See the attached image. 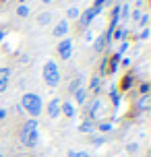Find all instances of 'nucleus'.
I'll return each instance as SVG.
<instances>
[{"instance_id": "nucleus-1", "label": "nucleus", "mask_w": 151, "mask_h": 157, "mask_svg": "<svg viewBox=\"0 0 151 157\" xmlns=\"http://www.w3.org/2000/svg\"><path fill=\"white\" fill-rule=\"evenodd\" d=\"M19 141L25 147H35L40 141V134H37V120H27L23 124V128L19 130Z\"/></svg>"}, {"instance_id": "nucleus-2", "label": "nucleus", "mask_w": 151, "mask_h": 157, "mask_svg": "<svg viewBox=\"0 0 151 157\" xmlns=\"http://www.w3.org/2000/svg\"><path fill=\"white\" fill-rule=\"evenodd\" d=\"M21 108H23V112H27L35 120L41 114V110H44V101H41V97L37 93H25L21 97Z\"/></svg>"}, {"instance_id": "nucleus-3", "label": "nucleus", "mask_w": 151, "mask_h": 157, "mask_svg": "<svg viewBox=\"0 0 151 157\" xmlns=\"http://www.w3.org/2000/svg\"><path fill=\"white\" fill-rule=\"evenodd\" d=\"M41 77L46 81V85L58 87V83H60V68H58V64L54 60H48L44 64V68H41Z\"/></svg>"}, {"instance_id": "nucleus-4", "label": "nucleus", "mask_w": 151, "mask_h": 157, "mask_svg": "<svg viewBox=\"0 0 151 157\" xmlns=\"http://www.w3.org/2000/svg\"><path fill=\"white\" fill-rule=\"evenodd\" d=\"M58 56H60L62 60H68L72 56V39L71 37L60 39V44H58Z\"/></svg>"}, {"instance_id": "nucleus-5", "label": "nucleus", "mask_w": 151, "mask_h": 157, "mask_svg": "<svg viewBox=\"0 0 151 157\" xmlns=\"http://www.w3.org/2000/svg\"><path fill=\"white\" fill-rule=\"evenodd\" d=\"M99 108H102V99H93V101H91V103L87 105V108H85V114H87V120H89V122L97 120Z\"/></svg>"}, {"instance_id": "nucleus-6", "label": "nucleus", "mask_w": 151, "mask_h": 157, "mask_svg": "<svg viewBox=\"0 0 151 157\" xmlns=\"http://www.w3.org/2000/svg\"><path fill=\"white\" fill-rule=\"evenodd\" d=\"M68 21L66 19H60L58 23H56V27H54V31H52V35L54 37H58V39H64V35H68Z\"/></svg>"}, {"instance_id": "nucleus-7", "label": "nucleus", "mask_w": 151, "mask_h": 157, "mask_svg": "<svg viewBox=\"0 0 151 157\" xmlns=\"http://www.w3.org/2000/svg\"><path fill=\"white\" fill-rule=\"evenodd\" d=\"M95 10H93V8H87V10H85V13H83V15L79 17V25L81 27H83V29H87L89 25L93 23V19H95Z\"/></svg>"}, {"instance_id": "nucleus-8", "label": "nucleus", "mask_w": 151, "mask_h": 157, "mask_svg": "<svg viewBox=\"0 0 151 157\" xmlns=\"http://www.w3.org/2000/svg\"><path fill=\"white\" fill-rule=\"evenodd\" d=\"M60 99H58V97H54V99H52V101L48 103V114H50V118H58L60 116Z\"/></svg>"}, {"instance_id": "nucleus-9", "label": "nucleus", "mask_w": 151, "mask_h": 157, "mask_svg": "<svg viewBox=\"0 0 151 157\" xmlns=\"http://www.w3.org/2000/svg\"><path fill=\"white\" fill-rule=\"evenodd\" d=\"M120 60H122V56H120V54H112L110 58H108V72H116V71H118Z\"/></svg>"}, {"instance_id": "nucleus-10", "label": "nucleus", "mask_w": 151, "mask_h": 157, "mask_svg": "<svg viewBox=\"0 0 151 157\" xmlns=\"http://www.w3.org/2000/svg\"><path fill=\"white\" fill-rule=\"evenodd\" d=\"M133 83H135V75H133V72H126V75L122 77V81H120V89H122V91H128V89L133 87Z\"/></svg>"}, {"instance_id": "nucleus-11", "label": "nucleus", "mask_w": 151, "mask_h": 157, "mask_svg": "<svg viewBox=\"0 0 151 157\" xmlns=\"http://www.w3.org/2000/svg\"><path fill=\"white\" fill-rule=\"evenodd\" d=\"M75 99H77L79 105L85 108V103H87V89H85V87H79V89L75 91Z\"/></svg>"}, {"instance_id": "nucleus-12", "label": "nucleus", "mask_w": 151, "mask_h": 157, "mask_svg": "<svg viewBox=\"0 0 151 157\" xmlns=\"http://www.w3.org/2000/svg\"><path fill=\"white\" fill-rule=\"evenodd\" d=\"M8 87V68H0V93Z\"/></svg>"}, {"instance_id": "nucleus-13", "label": "nucleus", "mask_w": 151, "mask_h": 157, "mask_svg": "<svg viewBox=\"0 0 151 157\" xmlns=\"http://www.w3.org/2000/svg\"><path fill=\"white\" fill-rule=\"evenodd\" d=\"M60 112H64L68 118H72L75 116V105L71 101H64V103H60Z\"/></svg>"}, {"instance_id": "nucleus-14", "label": "nucleus", "mask_w": 151, "mask_h": 157, "mask_svg": "<svg viewBox=\"0 0 151 157\" xmlns=\"http://www.w3.org/2000/svg\"><path fill=\"white\" fill-rule=\"evenodd\" d=\"M52 23V13H50V10H46V13H41L40 17H37V25H41V27H44V25H50Z\"/></svg>"}, {"instance_id": "nucleus-15", "label": "nucleus", "mask_w": 151, "mask_h": 157, "mask_svg": "<svg viewBox=\"0 0 151 157\" xmlns=\"http://www.w3.org/2000/svg\"><path fill=\"white\" fill-rule=\"evenodd\" d=\"M112 39H120V41H124V39H126V29H122V27L114 29V31H112Z\"/></svg>"}, {"instance_id": "nucleus-16", "label": "nucleus", "mask_w": 151, "mask_h": 157, "mask_svg": "<svg viewBox=\"0 0 151 157\" xmlns=\"http://www.w3.org/2000/svg\"><path fill=\"white\" fill-rule=\"evenodd\" d=\"M93 128H95V126H93V122H89V120H85V122H81V124H79L81 132H93Z\"/></svg>"}, {"instance_id": "nucleus-17", "label": "nucleus", "mask_w": 151, "mask_h": 157, "mask_svg": "<svg viewBox=\"0 0 151 157\" xmlns=\"http://www.w3.org/2000/svg\"><path fill=\"white\" fill-rule=\"evenodd\" d=\"M103 48H106V39H103V35H97L95 44H93V50H95V52H102Z\"/></svg>"}, {"instance_id": "nucleus-18", "label": "nucleus", "mask_w": 151, "mask_h": 157, "mask_svg": "<svg viewBox=\"0 0 151 157\" xmlns=\"http://www.w3.org/2000/svg\"><path fill=\"white\" fill-rule=\"evenodd\" d=\"M106 2H108V0H95V4H93V10H95V15H99V13H102L103 10V6H106Z\"/></svg>"}, {"instance_id": "nucleus-19", "label": "nucleus", "mask_w": 151, "mask_h": 157, "mask_svg": "<svg viewBox=\"0 0 151 157\" xmlns=\"http://www.w3.org/2000/svg\"><path fill=\"white\" fill-rule=\"evenodd\" d=\"M17 15L19 17H27L29 15V6H27V4H19V6H17Z\"/></svg>"}, {"instance_id": "nucleus-20", "label": "nucleus", "mask_w": 151, "mask_h": 157, "mask_svg": "<svg viewBox=\"0 0 151 157\" xmlns=\"http://www.w3.org/2000/svg\"><path fill=\"white\" fill-rule=\"evenodd\" d=\"M99 75H102V77L108 75V58H103L102 64H99ZM99 75H97V77H99Z\"/></svg>"}, {"instance_id": "nucleus-21", "label": "nucleus", "mask_w": 151, "mask_h": 157, "mask_svg": "<svg viewBox=\"0 0 151 157\" xmlns=\"http://www.w3.org/2000/svg\"><path fill=\"white\" fill-rule=\"evenodd\" d=\"M77 17H79V8H77V6L68 8V13H66V19H77Z\"/></svg>"}, {"instance_id": "nucleus-22", "label": "nucleus", "mask_w": 151, "mask_h": 157, "mask_svg": "<svg viewBox=\"0 0 151 157\" xmlns=\"http://www.w3.org/2000/svg\"><path fill=\"white\" fill-rule=\"evenodd\" d=\"M79 87H81V78H75L71 85H68V91H71V93H75V91H77Z\"/></svg>"}, {"instance_id": "nucleus-23", "label": "nucleus", "mask_w": 151, "mask_h": 157, "mask_svg": "<svg viewBox=\"0 0 151 157\" xmlns=\"http://www.w3.org/2000/svg\"><path fill=\"white\" fill-rule=\"evenodd\" d=\"M97 128H99L102 132H108V130H112V124H110V122H99Z\"/></svg>"}, {"instance_id": "nucleus-24", "label": "nucleus", "mask_w": 151, "mask_h": 157, "mask_svg": "<svg viewBox=\"0 0 151 157\" xmlns=\"http://www.w3.org/2000/svg\"><path fill=\"white\" fill-rule=\"evenodd\" d=\"M91 89H93L95 93H97V91H99V77H97V75H95V77H93V78H91Z\"/></svg>"}, {"instance_id": "nucleus-25", "label": "nucleus", "mask_w": 151, "mask_h": 157, "mask_svg": "<svg viewBox=\"0 0 151 157\" xmlns=\"http://www.w3.org/2000/svg\"><path fill=\"white\" fill-rule=\"evenodd\" d=\"M68 157H89V153H85V151H68Z\"/></svg>"}, {"instance_id": "nucleus-26", "label": "nucleus", "mask_w": 151, "mask_h": 157, "mask_svg": "<svg viewBox=\"0 0 151 157\" xmlns=\"http://www.w3.org/2000/svg\"><path fill=\"white\" fill-rule=\"evenodd\" d=\"M145 108H147V95H143L139 99V110H145Z\"/></svg>"}, {"instance_id": "nucleus-27", "label": "nucleus", "mask_w": 151, "mask_h": 157, "mask_svg": "<svg viewBox=\"0 0 151 157\" xmlns=\"http://www.w3.org/2000/svg\"><path fill=\"white\" fill-rule=\"evenodd\" d=\"M147 21H149V15H141V19H139V25H141V27H145V25H147Z\"/></svg>"}, {"instance_id": "nucleus-28", "label": "nucleus", "mask_w": 151, "mask_h": 157, "mask_svg": "<svg viewBox=\"0 0 151 157\" xmlns=\"http://www.w3.org/2000/svg\"><path fill=\"white\" fill-rule=\"evenodd\" d=\"M141 93H143V95L149 93V83H141Z\"/></svg>"}, {"instance_id": "nucleus-29", "label": "nucleus", "mask_w": 151, "mask_h": 157, "mask_svg": "<svg viewBox=\"0 0 151 157\" xmlns=\"http://www.w3.org/2000/svg\"><path fill=\"white\" fill-rule=\"evenodd\" d=\"M126 48H128V41H122V44H120V50L116 52V54H120V56H122V52H124Z\"/></svg>"}, {"instance_id": "nucleus-30", "label": "nucleus", "mask_w": 151, "mask_h": 157, "mask_svg": "<svg viewBox=\"0 0 151 157\" xmlns=\"http://www.w3.org/2000/svg\"><path fill=\"white\" fill-rule=\"evenodd\" d=\"M126 149H128V151H130V153H135V151H137V149H139V145H137V143H130V145H128Z\"/></svg>"}, {"instance_id": "nucleus-31", "label": "nucleus", "mask_w": 151, "mask_h": 157, "mask_svg": "<svg viewBox=\"0 0 151 157\" xmlns=\"http://www.w3.org/2000/svg\"><path fill=\"white\" fill-rule=\"evenodd\" d=\"M139 37H141V39H147V37H149V29H143V31H141V35H139Z\"/></svg>"}, {"instance_id": "nucleus-32", "label": "nucleus", "mask_w": 151, "mask_h": 157, "mask_svg": "<svg viewBox=\"0 0 151 157\" xmlns=\"http://www.w3.org/2000/svg\"><path fill=\"white\" fill-rule=\"evenodd\" d=\"M91 39H93V33L87 31V33H85V41H91Z\"/></svg>"}, {"instance_id": "nucleus-33", "label": "nucleus", "mask_w": 151, "mask_h": 157, "mask_svg": "<svg viewBox=\"0 0 151 157\" xmlns=\"http://www.w3.org/2000/svg\"><path fill=\"white\" fill-rule=\"evenodd\" d=\"M133 19H135V21H137V19H141V13H139V10H135V13H133Z\"/></svg>"}, {"instance_id": "nucleus-34", "label": "nucleus", "mask_w": 151, "mask_h": 157, "mask_svg": "<svg viewBox=\"0 0 151 157\" xmlns=\"http://www.w3.org/2000/svg\"><path fill=\"white\" fill-rule=\"evenodd\" d=\"M6 118V110H0V120H4Z\"/></svg>"}, {"instance_id": "nucleus-35", "label": "nucleus", "mask_w": 151, "mask_h": 157, "mask_svg": "<svg viewBox=\"0 0 151 157\" xmlns=\"http://www.w3.org/2000/svg\"><path fill=\"white\" fill-rule=\"evenodd\" d=\"M41 4H50V2H52V0H40Z\"/></svg>"}, {"instance_id": "nucleus-36", "label": "nucleus", "mask_w": 151, "mask_h": 157, "mask_svg": "<svg viewBox=\"0 0 151 157\" xmlns=\"http://www.w3.org/2000/svg\"><path fill=\"white\" fill-rule=\"evenodd\" d=\"M2 37H4V31H2V29H0V41H2Z\"/></svg>"}, {"instance_id": "nucleus-37", "label": "nucleus", "mask_w": 151, "mask_h": 157, "mask_svg": "<svg viewBox=\"0 0 151 157\" xmlns=\"http://www.w3.org/2000/svg\"><path fill=\"white\" fill-rule=\"evenodd\" d=\"M0 157H2V149H0Z\"/></svg>"}, {"instance_id": "nucleus-38", "label": "nucleus", "mask_w": 151, "mask_h": 157, "mask_svg": "<svg viewBox=\"0 0 151 157\" xmlns=\"http://www.w3.org/2000/svg\"><path fill=\"white\" fill-rule=\"evenodd\" d=\"M19 2H25V0H19Z\"/></svg>"}]
</instances>
